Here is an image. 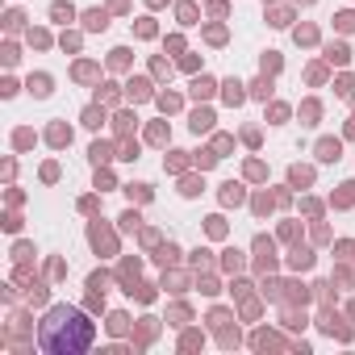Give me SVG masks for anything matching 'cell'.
Instances as JSON below:
<instances>
[{
    "label": "cell",
    "instance_id": "obj_1",
    "mask_svg": "<svg viewBox=\"0 0 355 355\" xmlns=\"http://www.w3.org/2000/svg\"><path fill=\"white\" fill-rule=\"evenodd\" d=\"M92 322H84V314H76V310H67V305H54L50 314H46V322H42V347L46 351H54V355H80V351H88L92 347Z\"/></svg>",
    "mask_w": 355,
    "mask_h": 355
},
{
    "label": "cell",
    "instance_id": "obj_2",
    "mask_svg": "<svg viewBox=\"0 0 355 355\" xmlns=\"http://www.w3.org/2000/svg\"><path fill=\"white\" fill-rule=\"evenodd\" d=\"M30 92L34 96H46V92H50V80L46 76H30Z\"/></svg>",
    "mask_w": 355,
    "mask_h": 355
},
{
    "label": "cell",
    "instance_id": "obj_3",
    "mask_svg": "<svg viewBox=\"0 0 355 355\" xmlns=\"http://www.w3.org/2000/svg\"><path fill=\"white\" fill-rule=\"evenodd\" d=\"M318 150H322V159H338V142H322Z\"/></svg>",
    "mask_w": 355,
    "mask_h": 355
},
{
    "label": "cell",
    "instance_id": "obj_4",
    "mask_svg": "<svg viewBox=\"0 0 355 355\" xmlns=\"http://www.w3.org/2000/svg\"><path fill=\"white\" fill-rule=\"evenodd\" d=\"M209 122H213V117H209V113H196V117H192V130H196V134H200V130H209Z\"/></svg>",
    "mask_w": 355,
    "mask_h": 355
},
{
    "label": "cell",
    "instance_id": "obj_5",
    "mask_svg": "<svg viewBox=\"0 0 355 355\" xmlns=\"http://www.w3.org/2000/svg\"><path fill=\"white\" fill-rule=\"evenodd\" d=\"M130 96L142 100V96H146V84H142V80H134V84H130Z\"/></svg>",
    "mask_w": 355,
    "mask_h": 355
},
{
    "label": "cell",
    "instance_id": "obj_6",
    "mask_svg": "<svg viewBox=\"0 0 355 355\" xmlns=\"http://www.w3.org/2000/svg\"><path fill=\"white\" fill-rule=\"evenodd\" d=\"M88 30H104V13H88Z\"/></svg>",
    "mask_w": 355,
    "mask_h": 355
}]
</instances>
